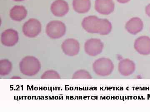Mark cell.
<instances>
[{
	"label": "cell",
	"mask_w": 150,
	"mask_h": 112,
	"mask_svg": "<svg viewBox=\"0 0 150 112\" xmlns=\"http://www.w3.org/2000/svg\"><path fill=\"white\" fill-rule=\"evenodd\" d=\"M84 29L90 33H98L107 35L111 32L112 26L109 20L106 19H100L96 16L85 18L82 22Z\"/></svg>",
	"instance_id": "6da1fadb"
},
{
	"label": "cell",
	"mask_w": 150,
	"mask_h": 112,
	"mask_svg": "<svg viewBox=\"0 0 150 112\" xmlns=\"http://www.w3.org/2000/svg\"><path fill=\"white\" fill-rule=\"evenodd\" d=\"M20 70L23 74L31 76L38 73L41 69V64L38 59L33 56L25 57L19 63Z\"/></svg>",
	"instance_id": "7a4b0ae2"
},
{
	"label": "cell",
	"mask_w": 150,
	"mask_h": 112,
	"mask_svg": "<svg viewBox=\"0 0 150 112\" xmlns=\"http://www.w3.org/2000/svg\"><path fill=\"white\" fill-rule=\"evenodd\" d=\"M114 65L110 59L100 58L94 62L93 69L96 74L101 76L110 75L113 71Z\"/></svg>",
	"instance_id": "3957f363"
},
{
	"label": "cell",
	"mask_w": 150,
	"mask_h": 112,
	"mask_svg": "<svg viewBox=\"0 0 150 112\" xmlns=\"http://www.w3.org/2000/svg\"><path fill=\"white\" fill-rule=\"evenodd\" d=\"M46 34L52 39H59L66 34V26L64 22L59 20H54L47 24L46 28Z\"/></svg>",
	"instance_id": "277c9868"
},
{
	"label": "cell",
	"mask_w": 150,
	"mask_h": 112,
	"mask_svg": "<svg viewBox=\"0 0 150 112\" xmlns=\"http://www.w3.org/2000/svg\"><path fill=\"white\" fill-rule=\"evenodd\" d=\"M22 31L26 37L29 38L37 37L41 32V23L36 19H30L23 24Z\"/></svg>",
	"instance_id": "5b68a950"
},
{
	"label": "cell",
	"mask_w": 150,
	"mask_h": 112,
	"mask_svg": "<svg viewBox=\"0 0 150 112\" xmlns=\"http://www.w3.org/2000/svg\"><path fill=\"white\" fill-rule=\"evenodd\" d=\"M104 45L101 40L96 38H91L86 41L84 50L86 54L91 57H95L102 52Z\"/></svg>",
	"instance_id": "8992f818"
},
{
	"label": "cell",
	"mask_w": 150,
	"mask_h": 112,
	"mask_svg": "<svg viewBox=\"0 0 150 112\" xmlns=\"http://www.w3.org/2000/svg\"><path fill=\"white\" fill-rule=\"evenodd\" d=\"M62 48L65 55L69 57H74L77 55L79 52V43L74 39L69 38L63 42Z\"/></svg>",
	"instance_id": "52a82bcc"
},
{
	"label": "cell",
	"mask_w": 150,
	"mask_h": 112,
	"mask_svg": "<svg viewBox=\"0 0 150 112\" xmlns=\"http://www.w3.org/2000/svg\"><path fill=\"white\" fill-rule=\"evenodd\" d=\"M18 34L16 30L9 29L5 30L1 35V42L6 47H13L18 42Z\"/></svg>",
	"instance_id": "ba28073f"
},
{
	"label": "cell",
	"mask_w": 150,
	"mask_h": 112,
	"mask_svg": "<svg viewBox=\"0 0 150 112\" xmlns=\"http://www.w3.org/2000/svg\"><path fill=\"white\" fill-rule=\"evenodd\" d=\"M136 50L140 55H147L150 54V38L141 36L135 40L134 45Z\"/></svg>",
	"instance_id": "9c48e42d"
},
{
	"label": "cell",
	"mask_w": 150,
	"mask_h": 112,
	"mask_svg": "<svg viewBox=\"0 0 150 112\" xmlns=\"http://www.w3.org/2000/svg\"><path fill=\"white\" fill-rule=\"evenodd\" d=\"M115 4L112 0H96L95 8L96 10L101 14L108 15L114 11Z\"/></svg>",
	"instance_id": "30bf717a"
},
{
	"label": "cell",
	"mask_w": 150,
	"mask_h": 112,
	"mask_svg": "<svg viewBox=\"0 0 150 112\" xmlns=\"http://www.w3.org/2000/svg\"><path fill=\"white\" fill-rule=\"evenodd\" d=\"M51 10L55 16L63 17L69 12V5L64 0H56L51 5Z\"/></svg>",
	"instance_id": "8fae6325"
},
{
	"label": "cell",
	"mask_w": 150,
	"mask_h": 112,
	"mask_svg": "<svg viewBox=\"0 0 150 112\" xmlns=\"http://www.w3.org/2000/svg\"><path fill=\"white\" fill-rule=\"evenodd\" d=\"M136 70V65L133 61L126 59L122 60L118 64V71L120 74L128 76L133 74Z\"/></svg>",
	"instance_id": "7c38bea8"
},
{
	"label": "cell",
	"mask_w": 150,
	"mask_h": 112,
	"mask_svg": "<svg viewBox=\"0 0 150 112\" xmlns=\"http://www.w3.org/2000/svg\"><path fill=\"white\" fill-rule=\"evenodd\" d=\"M125 28L130 34L137 35L142 31L144 23L142 19L139 18H133L126 22Z\"/></svg>",
	"instance_id": "4fadbf2b"
},
{
	"label": "cell",
	"mask_w": 150,
	"mask_h": 112,
	"mask_svg": "<svg viewBox=\"0 0 150 112\" xmlns=\"http://www.w3.org/2000/svg\"><path fill=\"white\" fill-rule=\"evenodd\" d=\"M27 15V11L23 6H15L10 11V16L14 21H21Z\"/></svg>",
	"instance_id": "5bb4252c"
},
{
	"label": "cell",
	"mask_w": 150,
	"mask_h": 112,
	"mask_svg": "<svg viewBox=\"0 0 150 112\" xmlns=\"http://www.w3.org/2000/svg\"><path fill=\"white\" fill-rule=\"evenodd\" d=\"M73 6L74 10L79 13H85L90 9V0H74Z\"/></svg>",
	"instance_id": "9a60e30c"
},
{
	"label": "cell",
	"mask_w": 150,
	"mask_h": 112,
	"mask_svg": "<svg viewBox=\"0 0 150 112\" xmlns=\"http://www.w3.org/2000/svg\"><path fill=\"white\" fill-rule=\"evenodd\" d=\"M12 69L11 62L8 60H2L0 61V75L5 76L9 74Z\"/></svg>",
	"instance_id": "2e32d148"
},
{
	"label": "cell",
	"mask_w": 150,
	"mask_h": 112,
	"mask_svg": "<svg viewBox=\"0 0 150 112\" xmlns=\"http://www.w3.org/2000/svg\"><path fill=\"white\" fill-rule=\"evenodd\" d=\"M72 78L74 79H91L92 77L88 71L84 70H80L74 73Z\"/></svg>",
	"instance_id": "e0dca14e"
},
{
	"label": "cell",
	"mask_w": 150,
	"mask_h": 112,
	"mask_svg": "<svg viewBox=\"0 0 150 112\" xmlns=\"http://www.w3.org/2000/svg\"><path fill=\"white\" fill-rule=\"evenodd\" d=\"M60 74L54 70H48L45 71L41 76L42 79H60Z\"/></svg>",
	"instance_id": "ac0fdd59"
},
{
	"label": "cell",
	"mask_w": 150,
	"mask_h": 112,
	"mask_svg": "<svg viewBox=\"0 0 150 112\" xmlns=\"http://www.w3.org/2000/svg\"><path fill=\"white\" fill-rule=\"evenodd\" d=\"M146 13L148 16L150 17V4L146 7Z\"/></svg>",
	"instance_id": "d6986e66"
},
{
	"label": "cell",
	"mask_w": 150,
	"mask_h": 112,
	"mask_svg": "<svg viewBox=\"0 0 150 112\" xmlns=\"http://www.w3.org/2000/svg\"><path fill=\"white\" fill-rule=\"evenodd\" d=\"M118 2L122 3V4H125L129 2L130 0H117Z\"/></svg>",
	"instance_id": "ffe728a7"
},
{
	"label": "cell",
	"mask_w": 150,
	"mask_h": 112,
	"mask_svg": "<svg viewBox=\"0 0 150 112\" xmlns=\"http://www.w3.org/2000/svg\"><path fill=\"white\" fill-rule=\"evenodd\" d=\"M16 1H24V0H13Z\"/></svg>",
	"instance_id": "44dd1931"
}]
</instances>
